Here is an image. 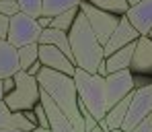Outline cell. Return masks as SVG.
Instances as JSON below:
<instances>
[{"label": "cell", "mask_w": 152, "mask_h": 132, "mask_svg": "<svg viewBox=\"0 0 152 132\" xmlns=\"http://www.w3.org/2000/svg\"><path fill=\"white\" fill-rule=\"evenodd\" d=\"M148 37H150V39H152V31H150V33H148Z\"/></svg>", "instance_id": "cell-36"}, {"label": "cell", "mask_w": 152, "mask_h": 132, "mask_svg": "<svg viewBox=\"0 0 152 132\" xmlns=\"http://www.w3.org/2000/svg\"><path fill=\"white\" fill-rule=\"evenodd\" d=\"M84 2H88V4H93L101 10H107L111 15H117V17H124L129 8L127 0H84Z\"/></svg>", "instance_id": "cell-19"}, {"label": "cell", "mask_w": 152, "mask_h": 132, "mask_svg": "<svg viewBox=\"0 0 152 132\" xmlns=\"http://www.w3.org/2000/svg\"><path fill=\"white\" fill-rule=\"evenodd\" d=\"M19 70H21L19 50H17L10 41L0 39V80L15 77Z\"/></svg>", "instance_id": "cell-15"}, {"label": "cell", "mask_w": 152, "mask_h": 132, "mask_svg": "<svg viewBox=\"0 0 152 132\" xmlns=\"http://www.w3.org/2000/svg\"><path fill=\"white\" fill-rule=\"evenodd\" d=\"M0 2H17V0H0Z\"/></svg>", "instance_id": "cell-35"}, {"label": "cell", "mask_w": 152, "mask_h": 132, "mask_svg": "<svg viewBox=\"0 0 152 132\" xmlns=\"http://www.w3.org/2000/svg\"><path fill=\"white\" fill-rule=\"evenodd\" d=\"M21 10H19V4L17 2H0V15H4V17H15V15H19Z\"/></svg>", "instance_id": "cell-24"}, {"label": "cell", "mask_w": 152, "mask_h": 132, "mask_svg": "<svg viewBox=\"0 0 152 132\" xmlns=\"http://www.w3.org/2000/svg\"><path fill=\"white\" fill-rule=\"evenodd\" d=\"M97 74H99V77H103V79L109 74V72H107V62H105V60H103L101 64H99V68H97Z\"/></svg>", "instance_id": "cell-30"}, {"label": "cell", "mask_w": 152, "mask_h": 132, "mask_svg": "<svg viewBox=\"0 0 152 132\" xmlns=\"http://www.w3.org/2000/svg\"><path fill=\"white\" fill-rule=\"evenodd\" d=\"M138 37H140V33L134 29V25L127 21V17H119V23L115 27V31L111 33V37H109V41L103 46V56L105 58H109L111 54H115L117 50H121V48H126L129 44H134V41H138Z\"/></svg>", "instance_id": "cell-10"}, {"label": "cell", "mask_w": 152, "mask_h": 132, "mask_svg": "<svg viewBox=\"0 0 152 132\" xmlns=\"http://www.w3.org/2000/svg\"><path fill=\"white\" fill-rule=\"evenodd\" d=\"M2 89H4V95L10 93V91L15 89V79H12V77H10V79H4L2 80Z\"/></svg>", "instance_id": "cell-28"}, {"label": "cell", "mask_w": 152, "mask_h": 132, "mask_svg": "<svg viewBox=\"0 0 152 132\" xmlns=\"http://www.w3.org/2000/svg\"><path fill=\"white\" fill-rule=\"evenodd\" d=\"M0 132H23V130H0Z\"/></svg>", "instance_id": "cell-34"}, {"label": "cell", "mask_w": 152, "mask_h": 132, "mask_svg": "<svg viewBox=\"0 0 152 132\" xmlns=\"http://www.w3.org/2000/svg\"><path fill=\"white\" fill-rule=\"evenodd\" d=\"M4 99V89H2V80H0V101Z\"/></svg>", "instance_id": "cell-32"}, {"label": "cell", "mask_w": 152, "mask_h": 132, "mask_svg": "<svg viewBox=\"0 0 152 132\" xmlns=\"http://www.w3.org/2000/svg\"><path fill=\"white\" fill-rule=\"evenodd\" d=\"M39 103L43 105L45 114H48V122H50L51 132H76L74 124L70 122V118L60 109V105L51 99L41 87H39Z\"/></svg>", "instance_id": "cell-11"}, {"label": "cell", "mask_w": 152, "mask_h": 132, "mask_svg": "<svg viewBox=\"0 0 152 132\" xmlns=\"http://www.w3.org/2000/svg\"><path fill=\"white\" fill-rule=\"evenodd\" d=\"M121 132H124V130H121Z\"/></svg>", "instance_id": "cell-38"}, {"label": "cell", "mask_w": 152, "mask_h": 132, "mask_svg": "<svg viewBox=\"0 0 152 132\" xmlns=\"http://www.w3.org/2000/svg\"><path fill=\"white\" fill-rule=\"evenodd\" d=\"M152 114V83L146 85H138L132 93V101L127 107L126 120H124V132H132L146 116Z\"/></svg>", "instance_id": "cell-5"}, {"label": "cell", "mask_w": 152, "mask_h": 132, "mask_svg": "<svg viewBox=\"0 0 152 132\" xmlns=\"http://www.w3.org/2000/svg\"><path fill=\"white\" fill-rule=\"evenodd\" d=\"M129 70L134 74H152V39L148 35L138 37Z\"/></svg>", "instance_id": "cell-12"}, {"label": "cell", "mask_w": 152, "mask_h": 132, "mask_svg": "<svg viewBox=\"0 0 152 132\" xmlns=\"http://www.w3.org/2000/svg\"><path fill=\"white\" fill-rule=\"evenodd\" d=\"M15 89L4 95V103L12 111H29L39 103V83L35 77L19 70L15 77Z\"/></svg>", "instance_id": "cell-4"}, {"label": "cell", "mask_w": 152, "mask_h": 132, "mask_svg": "<svg viewBox=\"0 0 152 132\" xmlns=\"http://www.w3.org/2000/svg\"><path fill=\"white\" fill-rule=\"evenodd\" d=\"M82 0H43V17H58L70 8H78Z\"/></svg>", "instance_id": "cell-18"}, {"label": "cell", "mask_w": 152, "mask_h": 132, "mask_svg": "<svg viewBox=\"0 0 152 132\" xmlns=\"http://www.w3.org/2000/svg\"><path fill=\"white\" fill-rule=\"evenodd\" d=\"M41 31H43V29L37 25V19L19 13V15L10 17V29H8L6 41H10V44L19 50V48H25L29 44H39Z\"/></svg>", "instance_id": "cell-6"}, {"label": "cell", "mask_w": 152, "mask_h": 132, "mask_svg": "<svg viewBox=\"0 0 152 132\" xmlns=\"http://www.w3.org/2000/svg\"><path fill=\"white\" fill-rule=\"evenodd\" d=\"M33 126L27 120L25 111H12L10 107L4 103V99L0 101V130H23V132H31Z\"/></svg>", "instance_id": "cell-14"}, {"label": "cell", "mask_w": 152, "mask_h": 132, "mask_svg": "<svg viewBox=\"0 0 152 132\" xmlns=\"http://www.w3.org/2000/svg\"><path fill=\"white\" fill-rule=\"evenodd\" d=\"M138 2H142V0H127V4H129V6H134V4H138Z\"/></svg>", "instance_id": "cell-33"}, {"label": "cell", "mask_w": 152, "mask_h": 132, "mask_svg": "<svg viewBox=\"0 0 152 132\" xmlns=\"http://www.w3.org/2000/svg\"><path fill=\"white\" fill-rule=\"evenodd\" d=\"M33 111H35V116H37V126L39 128H50V122H48V114H45V109L41 103H37V105L33 107Z\"/></svg>", "instance_id": "cell-23"}, {"label": "cell", "mask_w": 152, "mask_h": 132, "mask_svg": "<svg viewBox=\"0 0 152 132\" xmlns=\"http://www.w3.org/2000/svg\"><path fill=\"white\" fill-rule=\"evenodd\" d=\"M17 4H19V10L27 17L39 19L43 15V0H17Z\"/></svg>", "instance_id": "cell-22"}, {"label": "cell", "mask_w": 152, "mask_h": 132, "mask_svg": "<svg viewBox=\"0 0 152 132\" xmlns=\"http://www.w3.org/2000/svg\"><path fill=\"white\" fill-rule=\"evenodd\" d=\"M35 79L39 83V87L70 118L76 132H84V122H82V116H80V109H78V93H76L74 79L68 77V74L50 70V68H41Z\"/></svg>", "instance_id": "cell-1"}, {"label": "cell", "mask_w": 152, "mask_h": 132, "mask_svg": "<svg viewBox=\"0 0 152 132\" xmlns=\"http://www.w3.org/2000/svg\"><path fill=\"white\" fill-rule=\"evenodd\" d=\"M31 132H51V130L50 128H39V126H37V128H33Z\"/></svg>", "instance_id": "cell-31"}, {"label": "cell", "mask_w": 152, "mask_h": 132, "mask_svg": "<svg viewBox=\"0 0 152 132\" xmlns=\"http://www.w3.org/2000/svg\"><path fill=\"white\" fill-rule=\"evenodd\" d=\"M136 79L132 70H119V72H111L105 77V101H107V109L117 105L124 97L129 93H134L136 89Z\"/></svg>", "instance_id": "cell-8"}, {"label": "cell", "mask_w": 152, "mask_h": 132, "mask_svg": "<svg viewBox=\"0 0 152 132\" xmlns=\"http://www.w3.org/2000/svg\"><path fill=\"white\" fill-rule=\"evenodd\" d=\"M68 39H70L72 60H74L76 68H82L91 74H97L99 64L105 60L103 46L95 37V33H93V29H91L82 10H78V15H76L74 25L68 31Z\"/></svg>", "instance_id": "cell-2"}, {"label": "cell", "mask_w": 152, "mask_h": 132, "mask_svg": "<svg viewBox=\"0 0 152 132\" xmlns=\"http://www.w3.org/2000/svg\"><path fill=\"white\" fill-rule=\"evenodd\" d=\"M78 10H80V8H70V10H66V13H62V15L53 17V19H51V27H53V29H60V31H66V33H68V31L72 29V25H74Z\"/></svg>", "instance_id": "cell-21"}, {"label": "cell", "mask_w": 152, "mask_h": 132, "mask_svg": "<svg viewBox=\"0 0 152 132\" xmlns=\"http://www.w3.org/2000/svg\"><path fill=\"white\" fill-rule=\"evenodd\" d=\"M78 8L84 13V17H86L88 25H91V29H93L95 37L99 39V44L105 46V44L109 41L111 33L115 31L117 23H119V17H117V15H111V13H107V10H101V8H97V6L84 2V0L80 2Z\"/></svg>", "instance_id": "cell-7"}, {"label": "cell", "mask_w": 152, "mask_h": 132, "mask_svg": "<svg viewBox=\"0 0 152 132\" xmlns=\"http://www.w3.org/2000/svg\"><path fill=\"white\" fill-rule=\"evenodd\" d=\"M37 60H39V44H29L25 48H19V64H21V70H27Z\"/></svg>", "instance_id": "cell-20"}, {"label": "cell", "mask_w": 152, "mask_h": 132, "mask_svg": "<svg viewBox=\"0 0 152 132\" xmlns=\"http://www.w3.org/2000/svg\"><path fill=\"white\" fill-rule=\"evenodd\" d=\"M134 50H136V41L129 44L126 48L117 50L115 54H111L109 58H105L107 62V72H119V70H129L132 66V58H134Z\"/></svg>", "instance_id": "cell-17"}, {"label": "cell", "mask_w": 152, "mask_h": 132, "mask_svg": "<svg viewBox=\"0 0 152 132\" xmlns=\"http://www.w3.org/2000/svg\"><path fill=\"white\" fill-rule=\"evenodd\" d=\"M39 62L43 68H50L56 72H62V74H68V77H74L76 64L58 48L53 46H45V44H39Z\"/></svg>", "instance_id": "cell-9"}, {"label": "cell", "mask_w": 152, "mask_h": 132, "mask_svg": "<svg viewBox=\"0 0 152 132\" xmlns=\"http://www.w3.org/2000/svg\"><path fill=\"white\" fill-rule=\"evenodd\" d=\"M41 68H43V66H41V62H39V60H37V62H35V64H31V66H29V68H27L25 72H27V74H31V77H37V74H39V70H41Z\"/></svg>", "instance_id": "cell-27"}, {"label": "cell", "mask_w": 152, "mask_h": 132, "mask_svg": "<svg viewBox=\"0 0 152 132\" xmlns=\"http://www.w3.org/2000/svg\"><path fill=\"white\" fill-rule=\"evenodd\" d=\"M37 25L41 27V29H48V27H51V17H43V15H41V17L37 19Z\"/></svg>", "instance_id": "cell-29"}, {"label": "cell", "mask_w": 152, "mask_h": 132, "mask_svg": "<svg viewBox=\"0 0 152 132\" xmlns=\"http://www.w3.org/2000/svg\"><path fill=\"white\" fill-rule=\"evenodd\" d=\"M132 132H152V114H150V116H146V118H144V120H142V122H140Z\"/></svg>", "instance_id": "cell-25"}, {"label": "cell", "mask_w": 152, "mask_h": 132, "mask_svg": "<svg viewBox=\"0 0 152 132\" xmlns=\"http://www.w3.org/2000/svg\"><path fill=\"white\" fill-rule=\"evenodd\" d=\"M8 29H10V17L0 15V39L8 37Z\"/></svg>", "instance_id": "cell-26"}, {"label": "cell", "mask_w": 152, "mask_h": 132, "mask_svg": "<svg viewBox=\"0 0 152 132\" xmlns=\"http://www.w3.org/2000/svg\"><path fill=\"white\" fill-rule=\"evenodd\" d=\"M109 132H121V130H109Z\"/></svg>", "instance_id": "cell-37"}, {"label": "cell", "mask_w": 152, "mask_h": 132, "mask_svg": "<svg viewBox=\"0 0 152 132\" xmlns=\"http://www.w3.org/2000/svg\"><path fill=\"white\" fill-rule=\"evenodd\" d=\"M39 44H45V46H53L58 50L66 54L70 60H72V50H70V39H68V33L66 31H60V29H53V27H48L41 31L39 35ZM74 62V60H72Z\"/></svg>", "instance_id": "cell-16"}, {"label": "cell", "mask_w": 152, "mask_h": 132, "mask_svg": "<svg viewBox=\"0 0 152 132\" xmlns=\"http://www.w3.org/2000/svg\"><path fill=\"white\" fill-rule=\"evenodd\" d=\"M74 85L78 93V101L86 107L97 122H103L107 114V101H105V79L99 74H91L82 68L74 70Z\"/></svg>", "instance_id": "cell-3"}, {"label": "cell", "mask_w": 152, "mask_h": 132, "mask_svg": "<svg viewBox=\"0 0 152 132\" xmlns=\"http://www.w3.org/2000/svg\"><path fill=\"white\" fill-rule=\"evenodd\" d=\"M126 17L140 35H148L152 31V0H142L129 6Z\"/></svg>", "instance_id": "cell-13"}]
</instances>
